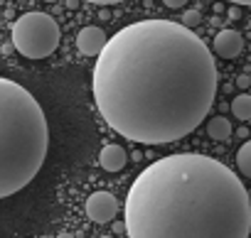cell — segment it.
Listing matches in <instances>:
<instances>
[{
	"label": "cell",
	"instance_id": "obj_17",
	"mask_svg": "<svg viewBox=\"0 0 251 238\" xmlns=\"http://www.w3.org/2000/svg\"><path fill=\"white\" fill-rule=\"evenodd\" d=\"M113 233H126V223L123 221H113Z\"/></svg>",
	"mask_w": 251,
	"mask_h": 238
},
{
	"label": "cell",
	"instance_id": "obj_15",
	"mask_svg": "<svg viewBox=\"0 0 251 238\" xmlns=\"http://www.w3.org/2000/svg\"><path fill=\"white\" fill-rule=\"evenodd\" d=\"M163 3L168 5V8H173V10H177V8H182L187 0H163Z\"/></svg>",
	"mask_w": 251,
	"mask_h": 238
},
{
	"label": "cell",
	"instance_id": "obj_6",
	"mask_svg": "<svg viewBox=\"0 0 251 238\" xmlns=\"http://www.w3.org/2000/svg\"><path fill=\"white\" fill-rule=\"evenodd\" d=\"M106 40H108V37H106V32H103L101 27L89 25V27H81V30H79V35H76V47H79V52L86 54V57H99V52L103 49Z\"/></svg>",
	"mask_w": 251,
	"mask_h": 238
},
{
	"label": "cell",
	"instance_id": "obj_21",
	"mask_svg": "<svg viewBox=\"0 0 251 238\" xmlns=\"http://www.w3.org/2000/svg\"><path fill=\"white\" fill-rule=\"evenodd\" d=\"M212 8H214V13H224V5H222V3H214Z\"/></svg>",
	"mask_w": 251,
	"mask_h": 238
},
{
	"label": "cell",
	"instance_id": "obj_12",
	"mask_svg": "<svg viewBox=\"0 0 251 238\" xmlns=\"http://www.w3.org/2000/svg\"><path fill=\"white\" fill-rule=\"evenodd\" d=\"M200 22H202V15H200L197 10H187V13L182 15V20H180V25H182V27H187V30L197 27Z\"/></svg>",
	"mask_w": 251,
	"mask_h": 238
},
{
	"label": "cell",
	"instance_id": "obj_24",
	"mask_svg": "<svg viewBox=\"0 0 251 238\" xmlns=\"http://www.w3.org/2000/svg\"><path fill=\"white\" fill-rule=\"evenodd\" d=\"M101 238H113V236H101Z\"/></svg>",
	"mask_w": 251,
	"mask_h": 238
},
{
	"label": "cell",
	"instance_id": "obj_23",
	"mask_svg": "<svg viewBox=\"0 0 251 238\" xmlns=\"http://www.w3.org/2000/svg\"><path fill=\"white\" fill-rule=\"evenodd\" d=\"M45 3H57V0H45Z\"/></svg>",
	"mask_w": 251,
	"mask_h": 238
},
{
	"label": "cell",
	"instance_id": "obj_20",
	"mask_svg": "<svg viewBox=\"0 0 251 238\" xmlns=\"http://www.w3.org/2000/svg\"><path fill=\"white\" fill-rule=\"evenodd\" d=\"M236 135H239V138H249V130H246V128H239Z\"/></svg>",
	"mask_w": 251,
	"mask_h": 238
},
{
	"label": "cell",
	"instance_id": "obj_5",
	"mask_svg": "<svg viewBox=\"0 0 251 238\" xmlns=\"http://www.w3.org/2000/svg\"><path fill=\"white\" fill-rule=\"evenodd\" d=\"M86 216L94 221V223H108L116 218L118 214V201L111 192H94L89 199H86Z\"/></svg>",
	"mask_w": 251,
	"mask_h": 238
},
{
	"label": "cell",
	"instance_id": "obj_14",
	"mask_svg": "<svg viewBox=\"0 0 251 238\" xmlns=\"http://www.w3.org/2000/svg\"><path fill=\"white\" fill-rule=\"evenodd\" d=\"M226 15H229V20H239V18H241V8H239V5H234V8H229V10H226Z\"/></svg>",
	"mask_w": 251,
	"mask_h": 238
},
{
	"label": "cell",
	"instance_id": "obj_22",
	"mask_svg": "<svg viewBox=\"0 0 251 238\" xmlns=\"http://www.w3.org/2000/svg\"><path fill=\"white\" fill-rule=\"evenodd\" d=\"M57 238H74V233H59Z\"/></svg>",
	"mask_w": 251,
	"mask_h": 238
},
{
	"label": "cell",
	"instance_id": "obj_11",
	"mask_svg": "<svg viewBox=\"0 0 251 238\" xmlns=\"http://www.w3.org/2000/svg\"><path fill=\"white\" fill-rule=\"evenodd\" d=\"M236 167L244 177H251V143L246 140L241 148H239V155H236Z\"/></svg>",
	"mask_w": 251,
	"mask_h": 238
},
{
	"label": "cell",
	"instance_id": "obj_13",
	"mask_svg": "<svg viewBox=\"0 0 251 238\" xmlns=\"http://www.w3.org/2000/svg\"><path fill=\"white\" fill-rule=\"evenodd\" d=\"M234 84H236L241 91H249V86H251V76H249V74H239Z\"/></svg>",
	"mask_w": 251,
	"mask_h": 238
},
{
	"label": "cell",
	"instance_id": "obj_10",
	"mask_svg": "<svg viewBox=\"0 0 251 238\" xmlns=\"http://www.w3.org/2000/svg\"><path fill=\"white\" fill-rule=\"evenodd\" d=\"M231 113L239 118V121H249L251 118V96L244 91V93H239L234 101H231Z\"/></svg>",
	"mask_w": 251,
	"mask_h": 238
},
{
	"label": "cell",
	"instance_id": "obj_18",
	"mask_svg": "<svg viewBox=\"0 0 251 238\" xmlns=\"http://www.w3.org/2000/svg\"><path fill=\"white\" fill-rule=\"evenodd\" d=\"M64 8L67 10H76L79 8V0H64Z\"/></svg>",
	"mask_w": 251,
	"mask_h": 238
},
{
	"label": "cell",
	"instance_id": "obj_25",
	"mask_svg": "<svg viewBox=\"0 0 251 238\" xmlns=\"http://www.w3.org/2000/svg\"><path fill=\"white\" fill-rule=\"evenodd\" d=\"M207 3H212V0H207Z\"/></svg>",
	"mask_w": 251,
	"mask_h": 238
},
{
	"label": "cell",
	"instance_id": "obj_4",
	"mask_svg": "<svg viewBox=\"0 0 251 238\" xmlns=\"http://www.w3.org/2000/svg\"><path fill=\"white\" fill-rule=\"evenodd\" d=\"M59 25L47 13H25L13 25V44L27 59H47L59 47Z\"/></svg>",
	"mask_w": 251,
	"mask_h": 238
},
{
	"label": "cell",
	"instance_id": "obj_2",
	"mask_svg": "<svg viewBox=\"0 0 251 238\" xmlns=\"http://www.w3.org/2000/svg\"><path fill=\"white\" fill-rule=\"evenodd\" d=\"M128 238H249L251 199L219 160L197 152L148 165L126 196Z\"/></svg>",
	"mask_w": 251,
	"mask_h": 238
},
{
	"label": "cell",
	"instance_id": "obj_1",
	"mask_svg": "<svg viewBox=\"0 0 251 238\" xmlns=\"http://www.w3.org/2000/svg\"><path fill=\"white\" fill-rule=\"evenodd\" d=\"M91 91L103 121L126 140L168 145L207 118L217 96L209 47L173 20L126 25L96 57Z\"/></svg>",
	"mask_w": 251,
	"mask_h": 238
},
{
	"label": "cell",
	"instance_id": "obj_19",
	"mask_svg": "<svg viewBox=\"0 0 251 238\" xmlns=\"http://www.w3.org/2000/svg\"><path fill=\"white\" fill-rule=\"evenodd\" d=\"M229 3H234V5H239V8H246L251 0H229Z\"/></svg>",
	"mask_w": 251,
	"mask_h": 238
},
{
	"label": "cell",
	"instance_id": "obj_7",
	"mask_svg": "<svg viewBox=\"0 0 251 238\" xmlns=\"http://www.w3.org/2000/svg\"><path fill=\"white\" fill-rule=\"evenodd\" d=\"M244 49V37L236 30H219L214 37V54L222 59H234Z\"/></svg>",
	"mask_w": 251,
	"mask_h": 238
},
{
	"label": "cell",
	"instance_id": "obj_9",
	"mask_svg": "<svg viewBox=\"0 0 251 238\" xmlns=\"http://www.w3.org/2000/svg\"><path fill=\"white\" fill-rule=\"evenodd\" d=\"M231 123L226 121L224 115H214L212 121L207 123V135L212 138V140H219V143H226L229 138H231Z\"/></svg>",
	"mask_w": 251,
	"mask_h": 238
},
{
	"label": "cell",
	"instance_id": "obj_3",
	"mask_svg": "<svg viewBox=\"0 0 251 238\" xmlns=\"http://www.w3.org/2000/svg\"><path fill=\"white\" fill-rule=\"evenodd\" d=\"M47 148L50 128L42 106L25 86L0 76V199L35 179Z\"/></svg>",
	"mask_w": 251,
	"mask_h": 238
},
{
	"label": "cell",
	"instance_id": "obj_8",
	"mask_svg": "<svg viewBox=\"0 0 251 238\" xmlns=\"http://www.w3.org/2000/svg\"><path fill=\"white\" fill-rule=\"evenodd\" d=\"M99 162L106 172H121L126 167V162H128V152H126L121 145H106L99 155Z\"/></svg>",
	"mask_w": 251,
	"mask_h": 238
},
{
	"label": "cell",
	"instance_id": "obj_16",
	"mask_svg": "<svg viewBox=\"0 0 251 238\" xmlns=\"http://www.w3.org/2000/svg\"><path fill=\"white\" fill-rule=\"evenodd\" d=\"M86 3H96V5H116V3H123V0H86Z\"/></svg>",
	"mask_w": 251,
	"mask_h": 238
}]
</instances>
